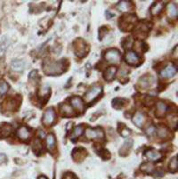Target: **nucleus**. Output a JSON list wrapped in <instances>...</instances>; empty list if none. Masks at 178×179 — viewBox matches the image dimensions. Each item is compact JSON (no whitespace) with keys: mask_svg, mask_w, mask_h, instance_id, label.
I'll use <instances>...</instances> for the list:
<instances>
[{"mask_svg":"<svg viewBox=\"0 0 178 179\" xmlns=\"http://www.w3.org/2000/svg\"><path fill=\"white\" fill-rule=\"evenodd\" d=\"M65 62L64 61L47 62L44 64V71L48 75H59L65 72Z\"/></svg>","mask_w":178,"mask_h":179,"instance_id":"f257e3e1","label":"nucleus"},{"mask_svg":"<svg viewBox=\"0 0 178 179\" xmlns=\"http://www.w3.org/2000/svg\"><path fill=\"white\" fill-rule=\"evenodd\" d=\"M137 21L136 16L134 14H127L122 16L119 20V27L123 31H130Z\"/></svg>","mask_w":178,"mask_h":179,"instance_id":"f03ea898","label":"nucleus"},{"mask_svg":"<svg viewBox=\"0 0 178 179\" xmlns=\"http://www.w3.org/2000/svg\"><path fill=\"white\" fill-rule=\"evenodd\" d=\"M101 92H102V87H101V86H95V87H93L92 88H90L86 93L85 97H84L85 102L87 103H91L92 102L95 101V99L101 95Z\"/></svg>","mask_w":178,"mask_h":179,"instance_id":"7ed1b4c3","label":"nucleus"},{"mask_svg":"<svg viewBox=\"0 0 178 179\" xmlns=\"http://www.w3.org/2000/svg\"><path fill=\"white\" fill-rule=\"evenodd\" d=\"M104 58L110 63H119L121 60V54L118 49L111 48L105 52Z\"/></svg>","mask_w":178,"mask_h":179,"instance_id":"20e7f679","label":"nucleus"},{"mask_svg":"<svg viewBox=\"0 0 178 179\" xmlns=\"http://www.w3.org/2000/svg\"><path fill=\"white\" fill-rule=\"evenodd\" d=\"M74 51H75V54L77 56L84 57L85 55H87V53L88 51V47L83 39L79 38V39H77L74 42Z\"/></svg>","mask_w":178,"mask_h":179,"instance_id":"39448f33","label":"nucleus"},{"mask_svg":"<svg viewBox=\"0 0 178 179\" xmlns=\"http://www.w3.org/2000/svg\"><path fill=\"white\" fill-rule=\"evenodd\" d=\"M86 137L88 139H103L104 138V132L100 127H96V128H91L87 127L85 130Z\"/></svg>","mask_w":178,"mask_h":179,"instance_id":"423d86ee","label":"nucleus"},{"mask_svg":"<svg viewBox=\"0 0 178 179\" xmlns=\"http://www.w3.org/2000/svg\"><path fill=\"white\" fill-rule=\"evenodd\" d=\"M54 121H55V112L53 108H49L45 112V113L43 115L42 123L46 127H49V126L53 125Z\"/></svg>","mask_w":178,"mask_h":179,"instance_id":"0eeeda50","label":"nucleus"},{"mask_svg":"<svg viewBox=\"0 0 178 179\" xmlns=\"http://www.w3.org/2000/svg\"><path fill=\"white\" fill-rule=\"evenodd\" d=\"M151 28V23H149L147 22H141L137 26L136 30V34L137 37H139L141 39L144 38L147 35V32Z\"/></svg>","mask_w":178,"mask_h":179,"instance_id":"6e6552de","label":"nucleus"},{"mask_svg":"<svg viewBox=\"0 0 178 179\" xmlns=\"http://www.w3.org/2000/svg\"><path fill=\"white\" fill-rule=\"evenodd\" d=\"M18 102L16 100L12 99V98H9V99H6V101L3 102L2 103V111L3 112H14L16 109L18 108Z\"/></svg>","mask_w":178,"mask_h":179,"instance_id":"1a4fd4ad","label":"nucleus"},{"mask_svg":"<svg viewBox=\"0 0 178 179\" xmlns=\"http://www.w3.org/2000/svg\"><path fill=\"white\" fill-rule=\"evenodd\" d=\"M126 62L129 64V65H139L141 62V59L139 57V55L133 51H129L126 54Z\"/></svg>","mask_w":178,"mask_h":179,"instance_id":"9d476101","label":"nucleus"},{"mask_svg":"<svg viewBox=\"0 0 178 179\" xmlns=\"http://www.w3.org/2000/svg\"><path fill=\"white\" fill-rule=\"evenodd\" d=\"M71 106L74 108L76 111L79 112H83L85 110V103H84L83 100L78 97V96H73L71 99Z\"/></svg>","mask_w":178,"mask_h":179,"instance_id":"9b49d317","label":"nucleus"},{"mask_svg":"<svg viewBox=\"0 0 178 179\" xmlns=\"http://www.w3.org/2000/svg\"><path fill=\"white\" fill-rule=\"evenodd\" d=\"M167 105L164 102L160 101L157 103V109H156V116L160 119H162L165 117V115L167 112Z\"/></svg>","mask_w":178,"mask_h":179,"instance_id":"f8f14e48","label":"nucleus"},{"mask_svg":"<svg viewBox=\"0 0 178 179\" xmlns=\"http://www.w3.org/2000/svg\"><path fill=\"white\" fill-rule=\"evenodd\" d=\"M155 132H156L158 137L161 138V139H166V138L170 137V131L165 126H159L157 128H155Z\"/></svg>","mask_w":178,"mask_h":179,"instance_id":"ddd939ff","label":"nucleus"},{"mask_svg":"<svg viewBox=\"0 0 178 179\" xmlns=\"http://www.w3.org/2000/svg\"><path fill=\"white\" fill-rule=\"evenodd\" d=\"M145 155H146L149 161H159L162 158V154H160V152L154 149L147 150L145 152Z\"/></svg>","mask_w":178,"mask_h":179,"instance_id":"4468645a","label":"nucleus"},{"mask_svg":"<svg viewBox=\"0 0 178 179\" xmlns=\"http://www.w3.org/2000/svg\"><path fill=\"white\" fill-rule=\"evenodd\" d=\"M86 156H87V151L84 148H81V147L75 148L72 152V157L75 161H82Z\"/></svg>","mask_w":178,"mask_h":179,"instance_id":"2eb2a0df","label":"nucleus"},{"mask_svg":"<svg viewBox=\"0 0 178 179\" xmlns=\"http://www.w3.org/2000/svg\"><path fill=\"white\" fill-rule=\"evenodd\" d=\"M145 120H146V117H145V115L142 113V112H136V114H135L134 117H133V122H134V124L136 125L138 127H142L143 124H144V122H145Z\"/></svg>","mask_w":178,"mask_h":179,"instance_id":"dca6fc26","label":"nucleus"},{"mask_svg":"<svg viewBox=\"0 0 178 179\" xmlns=\"http://www.w3.org/2000/svg\"><path fill=\"white\" fill-rule=\"evenodd\" d=\"M176 72V68L175 66L173 65H168L167 67H166L164 70H162L161 72H160V75L162 78H168L173 77Z\"/></svg>","mask_w":178,"mask_h":179,"instance_id":"f3484780","label":"nucleus"},{"mask_svg":"<svg viewBox=\"0 0 178 179\" xmlns=\"http://www.w3.org/2000/svg\"><path fill=\"white\" fill-rule=\"evenodd\" d=\"M12 131V126L9 124H2L0 125V138L8 137Z\"/></svg>","mask_w":178,"mask_h":179,"instance_id":"a211bd4d","label":"nucleus"},{"mask_svg":"<svg viewBox=\"0 0 178 179\" xmlns=\"http://www.w3.org/2000/svg\"><path fill=\"white\" fill-rule=\"evenodd\" d=\"M60 112L62 116L64 117H71V116H74L75 115V112L74 110L72 109L71 105L69 104H62L60 106Z\"/></svg>","mask_w":178,"mask_h":179,"instance_id":"6ab92c4d","label":"nucleus"},{"mask_svg":"<svg viewBox=\"0 0 178 179\" xmlns=\"http://www.w3.org/2000/svg\"><path fill=\"white\" fill-rule=\"evenodd\" d=\"M17 136L18 137L20 138L21 140H23V141H27L28 139H30V131L26 127H21L17 131Z\"/></svg>","mask_w":178,"mask_h":179,"instance_id":"aec40b11","label":"nucleus"},{"mask_svg":"<svg viewBox=\"0 0 178 179\" xmlns=\"http://www.w3.org/2000/svg\"><path fill=\"white\" fill-rule=\"evenodd\" d=\"M116 73H117V68L114 66H111L104 72V78L107 81H111L115 77Z\"/></svg>","mask_w":178,"mask_h":179,"instance_id":"412c9836","label":"nucleus"},{"mask_svg":"<svg viewBox=\"0 0 178 179\" xmlns=\"http://www.w3.org/2000/svg\"><path fill=\"white\" fill-rule=\"evenodd\" d=\"M132 6H133V5H132L130 1H121L117 6V8L119 9L120 12H126L130 11L132 9Z\"/></svg>","mask_w":178,"mask_h":179,"instance_id":"4be33fe9","label":"nucleus"},{"mask_svg":"<svg viewBox=\"0 0 178 179\" xmlns=\"http://www.w3.org/2000/svg\"><path fill=\"white\" fill-rule=\"evenodd\" d=\"M46 142H47V149L49 151H53L55 147V137L53 134H49L47 139H46Z\"/></svg>","mask_w":178,"mask_h":179,"instance_id":"5701e85b","label":"nucleus"},{"mask_svg":"<svg viewBox=\"0 0 178 179\" xmlns=\"http://www.w3.org/2000/svg\"><path fill=\"white\" fill-rule=\"evenodd\" d=\"M163 8H164V5L160 3V2H157V3L153 4L152 6L151 7V12L152 15H157V14L160 13V12L163 10Z\"/></svg>","mask_w":178,"mask_h":179,"instance_id":"b1692460","label":"nucleus"},{"mask_svg":"<svg viewBox=\"0 0 178 179\" xmlns=\"http://www.w3.org/2000/svg\"><path fill=\"white\" fill-rule=\"evenodd\" d=\"M167 14L170 18H176L177 16V8L174 4H169L167 6Z\"/></svg>","mask_w":178,"mask_h":179,"instance_id":"393cba45","label":"nucleus"},{"mask_svg":"<svg viewBox=\"0 0 178 179\" xmlns=\"http://www.w3.org/2000/svg\"><path fill=\"white\" fill-rule=\"evenodd\" d=\"M84 127L82 126H77L74 128V130L72 132V135H71V139H75V138L79 137L82 134L84 133Z\"/></svg>","mask_w":178,"mask_h":179,"instance_id":"a878e982","label":"nucleus"},{"mask_svg":"<svg viewBox=\"0 0 178 179\" xmlns=\"http://www.w3.org/2000/svg\"><path fill=\"white\" fill-rule=\"evenodd\" d=\"M126 101L125 99H120V98H116L112 101L113 107L115 109H122L126 105Z\"/></svg>","mask_w":178,"mask_h":179,"instance_id":"bb28decb","label":"nucleus"},{"mask_svg":"<svg viewBox=\"0 0 178 179\" xmlns=\"http://www.w3.org/2000/svg\"><path fill=\"white\" fill-rule=\"evenodd\" d=\"M141 169H142L143 172L148 174H151L154 170V166L150 163V162H146V163H143L142 166H141Z\"/></svg>","mask_w":178,"mask_h":179,"instance_id":"cd10ccee","label":"nucleus"},{"mask_svg":"<svg viewBox=\"0 0 178 179\" xmlns=\"http://www.w3.org/2000/svg\"><path fill=\"white\" fill-rule=\"evenodd\" d=\"M132 144H133V141H132L131 139L127 140V141H126V143H124L123 147H122L121 150H120V153H122V154H126V153L129 152V150L131 149Z\"/></svg>","mask_w":178,"mask_h":179,"instance_id":"c85d7f7f","label":"nucleus"},{"mask_svg":"<svg viewBox=\"0 0 178 179\" xmlns=\"http://www.w3.org/2000/svg\"><path fill=\"white\" fill-rule=\"evenodd\" d=\"M33 150H34V152H35L36 153H40L42 152V150H43V144H42L41 141L40 140H36L35 142H34V145H33Z\"/></svg>","mask_w":178,"mask_h":179,"instance_id":"c756f323","label":"nucleus"},{"mask_svg":"<svg viewBox=\"0 0 178 179\" xmlns=\"http://www.w3.org/2000/svg\"><path fill=\"white\" fill-rule=\"evenodd\" d=\"M169 169L171 172H176L177 170V161H176V156L173 157L170 161V163H169Z\"/></svg>","mask_w":178,"mask_h":179,"instance_id":"7c9ffc66","label":"nucleus"},{"mask_svg":"<svg viewBox=\"0 0 178 179\" xmlns=\"http://www.w3.org/2000/svg\"><path fill=\"white\" fill-rule=\"evenodd\" d=\"M9 89V86L6 83L5 80H1L0 81V95H5L7 93V91Z\"/></svg>","mask_w":178,"mask_h":179,"instance_id":"2f4dec72","label":"nucleus"},{"mask_svg":"<svg viewBox=\"0 0 178 179\" xmlns=\"http://www.w3.org/2000/svg\"><path fill=\"white\" fill-rule=\"evenodd\" d=\"M139 85L141 86V87H142V88H146V87H148L149 86H150V80H149L148 77L144 76V77H142V78H140V80H139Z\"/></svg>","mask_w":178,"mask_h":179,"instance_id":"473e14b6","label":"nucleus"},{"mask_svg":"<svg viewBox=\"0 0 178 179\" xmlns=\"http://www.w3.org/2000/svg\"><path fill=\"white\" fill-rule=\"evenodd\" d=\"M23 66V62H21V61H15V62H13L12 63V68L13 70H15V71H21V70H22Z\"/></svg>","mask_w":178,"mask_h":179,"instance_id":"72a5a7b5","label":"nucleus"},{"mask_svg":"<svg viewBox=\"0 0 178 179\" xmlns=\"http://www.w3.org/2000/svg\"><path fill=\"white\" fill-rule=\"evenodd\" d=\"M154 99L153 98H151V96H147L146 98H145V101H144V102H145V104L146 105H148V106H152V104L154 103Z\"/></svg>","mask_w":178,"mask_h":179,"instance_id":"f704fd0d","label":"nucleus"},{"mask_svg":"<svg viewBox=\"0 0 178 179\" xmlns=\"http://www.w3.org/2000/svg\"><path fill=\"white\" fill-rule=\"evenodd\" d=\"M170 124L173 127L176 128V126H177V116H172L170 118Z\"/></svg>","mask_w":178,"mask_h":179,"instance_id":"c9c22d12","label":"nucleus"},{"mask_svg":"<svg viewBox=\"0 0 178 179\" xmlns=\"http://www.w3.org/2000/svg\"><path fill=\"white\" fill-rule=\"evenodd\" d=\"M123 137H127L128 135H130V130L128 128H126V127H123V129L121 130V133H120Z\"/></svg>","mask_w":178,"mask_h":179,"instance_id":"e433bc0d","label":"nucleus"},{"mask_svg":"<svg viewBox=\"0 0 178 179\" xmlns=\"http://www.w3.org/2000/svg\"><path fill=\"white\" fill-rule=\"evenodd\" d=\"M155 128L156 127H152V126H151V127H149L148 128L146 129V134L147 135H149V136H151L153 133L155 132Z\"/></svg>","mask_w":178,"mask_h":179,"instance_id":"4c0bfd02","label":"nucleus"},{"mask_svg":"<svg viewBox=\"0 0 178 179\" xmlns=\"http://www.w3.org/2000/svg\"><path fill=\"white\" fill-rule=\"evenodd\" d=\"M6 161V156L5 154H2L0 153V164L1 163H4Z\"/></svg>","mask_w":178,"mask_h":179,"instance_id":"58836bf2","label":"nucleus"},{"mask_svg":"<svg viewBox=\"0 0 178 179\" xmlns=\"http://www.w3.org/2000/svg\"><path fill=\"white\" fill-rule=\"evenodd\" d=\"M5 50H6V47L3 46V45H1L0 44V56H2L3 54L5 53Z\"/></svg>","mask_w":178,"mask_h":179,"instance_id":"ea45409f","label":"nucleus"},{"mask_svg":"<svg viewBox=\"0 0 178 179\" xmlns=\"http://www.w3.org/2000/svg\"><path fill=\"white\" fill-rule=\"evenodd\" d=\"M37 179H47V177H45V176H40V177H39Z\"/></svg>","mask_w":178,"mask_h":179,"instance_id":"a19ab883","label":"nucleus"}]
</instances>
